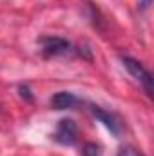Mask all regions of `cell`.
<instances>
[{"label":"cell","mask_w":154,"mask_h":156,"mask_svg":"<svg viewBox=\"0 0 154 156\" xmlns=\"http://www.w3.org/2000/svg\"><path fill=\"white\" fill-rule=\"evenodd\" d=\"M121 64L131 73V76L136 82H140V85L145 89V93L149 96H152V75L145 69V66L132 56H121Z\"/></svg>","instance_id":"obj_1"},{"label":"cell","mask_w":154,"mask_h":156,"mask_svg":"<svg viewBox=\"0 0 154 156\" xmlns=\"http://www.w3.org/2000/svg\"><path fill=\"white\" fill-rule=\"evenodd\" d=\"M53 138L62 144V145H73L78 140V125L75 120L71 118H62L56 125V131L53 134Z\"/></svg>","instance_id":"obj_2"},{"label":"cell","mask_w":154,"mask_h":156,"mask_svg":"<svg viewBox=\"0 0 154 156\" xmlns=\"http://www.w3.org/2000/svg\"><path fill=\"white\" fill-rule=\"evenodd\" d=\"M42 45V53L45 56H58V55H65L71 49V44L62 37H42L38 40Z\"/></svg>","instance_id":"obj_3"},{"label":"cell","mask_w":154,"mask_h":156,"mask_svg":"<svg viewBox=\"0 0 154 156\" xmlns=\"http://www.w3.org/2000/svg\"><path fill=\"white\" fill-rule=\"evenodd\" d=\"M91 111H93V115L96 116V120H100V122L114 134L116 138L121 134V123L118 122V118H116L113 113H109V111H105V109H102V107H98V105H91Z\"/></svg>","instance_id":"obj_4"},{"label":"cell","mask_w":154,"mask_h":156,"mask_svg":"<svg viewBox=\"0 0 154 156\" xmlns=\"http://www.w3.org/2000/svg\"><path fill=\"white\" fill-rule=\"evenodd\" d=\"M80 104H82V100L69 91H60V93L51 96V107L53 109H76Z\"/></svg>","instance_id":"obj_5"},{"label":"cell","mask_w":154,"mask_h":156,"mask_svg":"<svg viewBox=\"0 0 154 156\" xmlns=\"http://www.w3.org/2000/svg\"><path fill=\"white\" fill-rule=\"evenodd\" d=\"M82 156H103V154H102L100 145H96V144L89 142V144H85V145H83V149H82Z\"/></svg>","instance_id":"obj_6"},{"label":"cell","mask_w":154,"mask_h":156,"mask_svg":"<svg viewBox=\"0 0 154 156\" xmlns=\"http://www.w3.org/2000/svg\"><path fill=\"white\" fill-rule=\"evenodd\" d=\"M116 156H143L142 153H138L134 147H121L120 151H118V154Z\"/></svg>","instance_id":"obj_7"},{"label":"cell","mask_w":154,"mask_h":156,"mask_svg":"<svg viewBox=\"0 0 154 156\" xmlns=\"http://www.w3.org/2000/svg\"><path fill=\"white\" fill-rule=\"evenodd\" d=\"M20 96H22V98L26 96L27 100H31V98H33V96H31V91H29V87H27V85H20Z\"/></svg>","instance_id":"obj_8"},{"label":"cell","mask_w":154,"mask_h":156,"mask_svg":"<svg viewBox=\"0 0 154 156\" xmlns=\"http://www.w3.org/2000/svg\"><path fill=\"white\" fill-rule=\"evenodd\" d=\"M142 4H143V5H145V7H147V5H149V4H151V0H142Z\"/></svg>","instance_id":"obj_9"}]
</instances>
